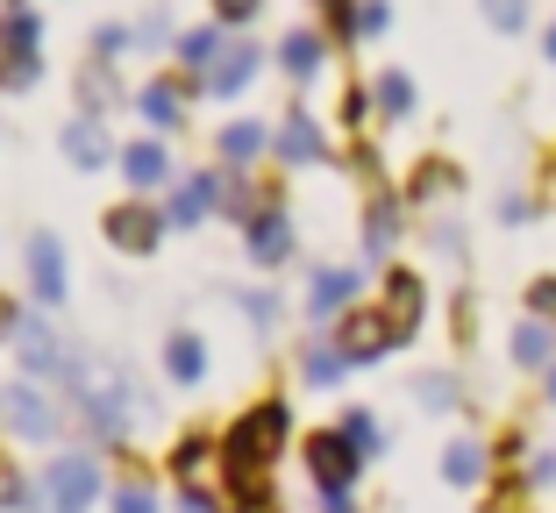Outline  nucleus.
Instances as JSON below:
<instances>
[{
	"instance_id": "obj_26",
	"label": "nucleus",
	"mask_w": 556,
	"mask_h": 513,
	"mask_svg": "<svg viewBox=\"0 0 556 513\" xmlns=\"http://www.w3.org/2000/svg\"><path fill=\"white\" fill-rule=\"evenodd\" d=\"M300 371H307V385H336V379L350 371V357H343V349H328V343H307Z\"/></svg>"
},
{
	"instance_id": "obj_34",
	"label": "nucleus",
	"mask_w": 556,
	"mask_h": 513,
	"mask_svg": "<svg viewBox=\"0 0 556 513\" xmlns=\"http://www.w3.org/2000/svg\"><path fill=\"white\" fill-rule=\"evenodd\" d=\"M421 407H457V379H421Z\"/></svg>"
},
{
	"instance_id": "obj_27",
	"label": "nucleus",
	"mask_w": 556,
	"mask_h": 513,
	"mask_svg": "<svg viewBox=\"0 0 556 513\" xmlns=\"http://www.w3.org/2000/svg\"><path fill=\"white\" fill-rule=\"evenodd\" d=\"M257 150H264V129H257V121H229V129H222V157H229V165H250Z\"/></svg>"
},
{
	"instance_id": "obj_8",
	"label": "nucleus",
	"mask_w": 556,
	"mask_h": 513,
	"mask_svg": "<svg viewBox=\"0 0 556 513\" xmlns=\"http://www.w3.org/2000/svg\"><path fill=\"white\" fill-rule=\"evenodd\" d=\"M29 285L43 307L65 299V249H58V235H29Z\"/></svg>"
},
{
	"instance_id": "obj_24",
	"label": "nucleus",
	"mask_w": 556,
	"mask_h": 513,
	"mask_svg": "<svg viewBox=\"0 0 556 513\" xmlns=\"http://www.w3.org/2000/svg\"><path fill=\"white\" fill-rule=\"evenodd\" d=\"M0 50H8V57H36V15L29 8H8V15H0Z\"/></svg>"
},
{
	"instance_id": "obj_42",
	"label": "nucleus",
	"mask_w": 556,
	"mask_h": 513,
	"mask_svg": "<svg viewBox=\"0 0 556 513\" xmlns=\"http://www.w3.org/2000/svg\"><path fill=\"white\" fill-rule=\"evenodd\" d=\"M321 513H350V485H321Z\"/></svg>"
},
{
	"instance_id": "obj_23",
	"label": "nucleus",
	"mask_w": 556,
	"mask_h": 513,
	"mask_svg": "<svg viewBox=\"0 0 556 513\" xmlns=\"http://www.w3.org/2000/svg\"><path fill=\"white\" fill-rule=\"evenodd\" d=\"M136 107H143V115L157 121V129H179V121H186V107H179V86H172V79L143 86V100H136Z\"/></svg>"
},
{
	"instance_id": "obj_11",
	"label": "nucleus",
	"mask_w": 556,
	"mask_h": 513,
	"mask_svg": "<svg viewBox=\"0 0 556 513\" xmlns=\"http://www.w3.org/2000/svg\"><path fill=\"white\" fill-rule=\"evenodd\" d=\"M286 249H293V221L278 215V207H264V215H250V257H257V265H278Z\"/></svg>"
},
{
	"instance_id": "obj_41",
	"label": "nucleus",
	"mask_w": 556,
	"mask_h": 513,
	"mask_svg": "<svg viewBox=\"0 0 556 513\" xmlns=\"http://www.w3.org/2000/svg\"><path fill=\"white\" fill-rule=\"evenodd\" d=\"M0 506L22 513V506H36V499H29V485H22V478H8V485H0Z\"/></svg>"
},
{
	"instance_id": "obj_21",
	"label": "nucleus",
	"mask_w": 556,
	"mask_h": 513,
	"mask_svg": "<svg viewBox=\"0 0 556 513\" xmlns=\"http://www.w3.org/2000/svg\"><path fill=\"white\" fill-rule=\"evenodd\" d=\"M442 478L450 485H478L485 478V443H450L442 449Z\"/></svg>"
},
{
	"instance_id": "obj_36",
	"label": "nucleus",
	"mask_w": 556,
	"mask_h": 513,
	"mask_svg": "<svg viewBox=\"0 0 556 513\" xmlns=\"http://www.w3.org/2000/svg\"><path fill=\"white\" fill-rule=\"evenodd\" d=\"M386 22H393V8H386V0H364V8H357V36H378Z\"/></svg>"
},
{
	"instance_id": "obj_37",
	"label": "nucleus",
	"mask_w": 556,
	"mask_h": 513,
	"mask_svg": "<svg viewBox=\"0 0 556 513\" xmlns=\"http://www.w3.org/2000/svg\"><path fill=\"white\" fill-rule=\"evenodd\" d=\"M371 107H378V100H371V93H364V86H350V93H343V121H350V129H357V121H364V115H371Z\"/></svg>"
},
{
	"instance_id": "obj_14",
	"label": "nucleus",
	"mask_w": 556,
	"mask_h": 513,
	"mask_svg": "<svg viewBox=\"0 0 556 513\" xmlns=\"http://www.w3.org/2000/svg\"><path fill=\"white\" fill-rule=\"evenodd\" d=\"M65 157H72V165H79V171L108 165V136H100V115H79V121H72V129H65Z\"/></svg>"
},
{
	"instance_id": "obj_16",
	"label": "nucleus",
	"mask_w": 556,
	"mask_h": 513,
	"mask_svg": "<svg viewBox=\"0 0 556 513\" xmlns=\"http://www.w3.org/2000/svg\"><path fill=\"white\" fill-rule=\"evenodd\" d=\"M250 79H257V50H250V43H236V50H222V65H214L207 72V86H214V93H243V86Z\"/></svg>"
},
{
	"instance_id": "obj_32",
	"label": "nucleus",
	"mask_w": 556,
	"mask_h": 513,
	"mask_svg": "<svg viewBox=\"0 0 556 513\" xmlns=\"http://www.w3.org/2000/svg\"><path fill=\"white\" fill-rule=\"evenodd\" d=\"M108 506H115V513H157V499H150V485H122Z\"/></svg>"
},
{
	"instance_id": "obj_4",
	"label": "nucleus",
	"mask_w": 556,
	"mask_h": 513,
	"mask_svg": "<svg viewBox=\"0 0 556 513\" xmlns=\"http://www.w3.org/2000/svg\"><path fill=\"white\" fill-rule=\"evenodd\" d=\"M336 349H343L350 364H378L386 349H400V335H393V321H386V307H378V315H350L343 329H336Z\"/></svg>"
},
{
	"instance_id": "obj_31",
	"label": "nucleus",
	"mask_w": 556,
	"mask_h": 513,
	"mask_svg": "<svg viewBox=\"0 0 556 513\" xmlns=\"http://www.w3.org/2000/svg\"><path fill=\"white\" fill-rule=\"evenodd\" d=\"M343 435L357 443V457H378V421L371 414H343Z\"/></svg>"
},
{
	"instance_id": "obj_20",
	"label": "nucleus",
	"mask_w": 556,
	"mask_h": 513,
	"mask_svg": "<svg viewBox=\"0 0 556 513\" xmlns=\"http://www.w3.org/2000/svg\"><path fill=\"white\" fill-rule=\"evenodd\" d=\"M164 371H172L179 385H193L200 371H207V349H200V335H172V343H164Z\"/></svg>"
},
{
	"instance_id": "obj_5",
	"label": "nucleus",
	"mask_w": 556,
	"mask_h": 513,
	"mask_svg": "<svg viewBox=\"0 0 556 513\" xmlns=\"http://www.w3.org/2000/svg\"><path fill=\"white\" fill-rule=\"evenodd\" d=\"M357 464H364V457H357V443H350V435L343 428H336V435H307V471H314V485H350V478H357Z\"/></svg>"
},
{
	"instance_id": "obj_19",
	"label": "nucleus",
	"mask_w": 556,
	"mask_h": 513,
	"mask_svg": "<svg viewBox=\"0 0 556 513\" xmlns=\"http://www.w3.org/2000/svg\"><path fill=\"white\" fill-rule=\"evenodd\" d=\"M393 235H400V200L378 193L371 200V221H364V249H371V257H386V249H393Z\"/></svg>"
},
{
	"instance_id": "obj_45",
	"label": "nucleus",
	"mask_w": 556,
	"mask_h": 513,
	"mask_svg": "<svg viewBox=\"0 0 556 513\" xmlns=\"http://www.w3.org/2000/svg\"><path fill=\"white\" fill-rule=\"evenodd\" d=\"M542 393H549V407H556V364H549V379H542Z\"/></svg>"
},
{
	"instance_id": "obj_2",
	"label": "nucleus",
	"mask_w": 556,
	"mask_h": 513,
	"mask_svg": "<svg viewBox=\"0 0 556 513\" xmlns=\"http://www.w3.org/2000/svg\"><path fill=\"white\" fill-rule=\"evenodd\" d=\"M65 385H72V399L86 407V421H93L100 435H122L129 428V379L122 371H108V364H93V357H65Z\"/></svg>"
},
{
	"instance_id": "obj_35",
	"label": "nucleus",
	"mask_w": 556,
	"mask_h": 513,
	"mask_svg": "<svg viewBox=\"0 0 556 513\" xmlns=\"http://www.w3.org/2000/svg\"><path fill=\"white\" fill-rule=\"evenodd\" d=\"M528 315L556 321V279H535V285H528Z\"/></svg>"
},
{
	"instance_id": "obj_18",
	"label": "nucleus",
	"mask_w": 556,
	"mask_h": 513,
	"mask_svg": "<svg viewBox=\"0 0 556 513\" xmlns=\"http://www.w3.org/2000/svg\"><path fill=\"white\" fill-rule=\"evenodd\" d=\"M214 193H222L214 179H186L179 193H172V207H164V221H172V229H193V221L207 215V200H214Z\"/></svg>"
},
{
	"instance_id": "obj_6",
	"label": "nucleus",
	"mask_w": 556,
	"mask_h": 513,
	"mask_svg": "<svg viewBox=\"0 0 556 513\" xmlns=\"http://www.w3.org/2000/svg\"><path fill=\"white\" fill-rule=\"evenodd\" d=\"M157 235H164V215H150V207H115V215H108V243L129 249V257H150Z\"/></svg>"
},
{
	"instance_id": "obj_40",
	"label": "nucleus",
	"mask_w": 556,
	"mask_h": 513,
	"mask_svg": "<svg viewBox=\"0 0 556 513\" xmlns=\"http://www.w3.org/2000/svg\"><path fill=\"white\" fill-rule=\"evenodd\" d=\"M321 8L336 15V29H343V36H357V8H350V0H321Z\"/></svg>"
},
{
	"instance_id": "obj_7",
	"label": "nucleus",
	"mask_w": 556,
	"mask_h": 513,
	"mask_svg": "<svg viewBox=\"0 0 556 513\" xmlns=\"http://www.w3.org/2000/svg\"><path fill=\"white\" fill-rule=\"evenodd\" d=\"M421 307H428L421 279H414V271H386V321H393L400 343H407V335L421 329Z\"/></svg>"
},
{
	"instance_id": "obj_44",
	"label": "nucleus",
	"mask_w": 556,
	"mask_h": 513,
	"mask_svg": "<svg viewBox=\"0 0 556 513\" xmlns=\"http://www.w3.org/2000/svg\"><path fill=\"white\" fill-rule=\"evenodd\" d=\"M15 321H22V315H15V299L0 293V335H15Z\"/></svg>"
},
{
	"instance_id": "obj_39",
	"label": "nucleus",
	"mask_w": 556,
	"mask_h": 513,
	"mask_svg": "<svg viewBox=\"0 0 556 513\" xmlns=\"http://www.w3.org/2000/svg\"><path fill=\"white\" fill-rule=\"evenodd\" d=\"M257 8H264V0H214V15H222V22H250Z\"/></svg>"
},
{
	"instance_id": "obj_15",
	"label": "nucleus",
	"mask_w": 556,
	"mask_h": 513,
	"mask_svg": "<svg viewBox=\"0 0 556 513\" xmlns=\"http://www.w3.org/2000/svg\"><path fill=\"white\" fill-rule=\"evenodd\" d=\"M321 57H328V43L314 29H293L286 43H278V65L293 72V79H314V72H321Z\"/></svg>"
},
{
	"instance_id": "obj_13",
	"label": "nucleus",
	"mask_w": 556,
	"mask_h": 513,
	"mask_svg": "<svg viewBox=\"0 0 556 513\" xmlns=\"http://www.w3.org/2000/svg\"><path fill=\"white\" fill-rule=\"evenodd\" d=\"M514 364H528V371H549V364H556V329H549L542 315L514 329Z\"/></svg>"
},
{
	"instance_id": "obj_29",
	"label": "nucleus",
	"mask_w": 556,
	"mask_h": 513,
	"mask_svg": "<svg viewBox=\"0 0 556 513\" xmlns=\"http://www.w3.org/2000/svg\"><path fill=\"white\" fill-rule=\"evenodd\" d=\"M485 22H492V29H528V0H485Z\"/></svg>"
},
{
	"instance_id": "obj_9",
	"label": "nucleus",
	"mask_w": 556,
	"mask_h": 513,
	"mask_svg": "<svg viewBox=\"0 0 556 513\" xmlns=\"http://www.w3.org/2000/svg\"><path fill=\"white\" fill-rule=\"evenodd\" d=\"M15 349H22V364H29V371H65V349H58L50 321H36V315L15 321Z\"/></svg>"
},
{
	"instance_id": "obj_17",
	"label": "nucleus",
	"mask_w": 556,
	"mask_h": 513,
	"mask_svg": "<svg viewBox=\"0 0 556 513\" xmlns=\"http://www.w3.org/2000/svg\"><path fill=\"white\" fill-rule=\"evenodd\" d=\"M350 299H357V271H321V279H314V293H307V307L328 321V315H343Z\"/></svg>"
},
{
	"instance_id": "obj_22",
	"label": "nucleus",
	"mask_w": 556,
	"mask_h": 513,
	"mask_svg": "<svg viewBox=\"0 0 556 513\" xmlns=\"http://www.w3.org/2000/svg\"><path fill=\"white\" fill-rule=\"evenodd\" d=\"M122 171H129V185H164V143H129L122 150Z\"/></svg>"
},
{
	"instance_id": "obj_38",
	"label": "nucleus",
	"mask_w": 556,
	"mask_h": 513,
	"mask_svg": "<svg viewBox=\"0 0 556 513\" xmlns=\"http://www.w3.org/2000/svg\"><path fill=\"white\" fill-rule=\"evenodd\" d=\"M179 513H222V506H214L207 485H186V492H179Z\"/></svg>"
},
{
	"instance_id": "obj_30",
	"label": "nucleus",
	"mask_w": 556,
	"mask_h": 513,
	"mask_svg": "<svg viewBox=\"0 0 556 513\" xmlns=\"http://www.w3.org/2000/svg\"><path fill=\"white\" fill-rule=\"evenodd\" d=\"M200 464H207V435H186V443L172 449V471H179V478H193Z\"/></svg>"
},
{
	"instance_id": "obj_46",
	"label": "nucleus",
	"mask_w": 556,
	"mask_h": 513,
	"mask_svg": "<svg viewBox=\"0 0 556 513\" xmlns=\"http://www.w3.org/2000/svg\"><path fill=\"white\" fill-rule=\"evenodd\" d=\"M542 50H549V65H556V29H549V43H542Z\"/></svg>"
},
{
	"instance_id": "obj_25",
	"label": "nucleus",
	"mask_w": 556,
	"mask_h": 513,
	"mask_svg": "<svg viewBox=\"0 0 556 513\" xmlns=\"http://www.w3.org/2000/svg\"><path fill=\"white\" fill-rule=\"evenodd\" d=\"M371 100H378V107H386V115H414V79H407V72H378V86H371Z\"/></svg>"
},
{
	"instance_id": "obj_28",
	"label": "nucleus",
	"mask_w": 556,
	"mask_h": 513,
	"mask_svg": "<svg viewBox=\"0 0 556 513\" xmlns=\"http://www.w3.org/2000/svg\"><path fill=\"white\" fill-rule=\"evenodd\" d=\"M222 57V29H193V36H179V65H214Z\"/></svg>"
},
{
	"instance_id": "obj_1",
	"label": "nucleus",
	"mask_w": 556,
	"mask_h": 513,
	"mask_svg": "<svg viewBox=\"0 0 556 513\" xmlns=\"http://www.w3.org/2000/svg\"><path fill=\"white\" fill-rule=\"evenodd\" d=\"M286 435H293L286 399H264V407H250V414L229 428L222 457H229V499H236V513H264V499H271V478H264V471L278 464Z\"/></svg>"
},
{
	"instance_id": "obj_43",
	"label": "nucleus",
	"mask_w": 556,
	"mask_h": 513,
	"mask_svg": "<svg viewBox=\"0 0 556 513\" xmlns=\"http://www.w3.org/2000/svg\"><path fill=\"white\" fill-rule=\"evenodd\" d=\"M528 485H556V457H535V464H528Z\"/></svg>"
},
{
	"instance_id": "obj_3",
	"label": "nucleus",
	"mask_w": 556,
	"mask_h": 513,
	"mask_svg": "<svg viewBox=\"0 0 556 513\" xmlns=\"http://www.w3.org/2000/svg\"><path fill=\"white\" fill-rule=\"evenodd\" d=\"M100 492V464L93 457H58V464L43 471V506L50 513H86Z\"/></svg>"
},
{
	"instance_id": "obj_12",
	"label": "nucleus",
	"mask_w": 556,
	"mask_h": 513,
	"mask_svg": "<svg viewBox=\"0 0 556 513\" xmlns=\"http://www.w3.org/2000/svg\"><path fill=\"white\" fill-rule=\"evenodd\" d=\"M278 157H286V165H321L328 143H321V129H314L307 115H286V129H278Z\"/></svg>"
},
{
	"instance_id": "obj_33",
	"label": "nucleus",
	"mask_w": 556,
	"mask_h": 513,
	"mask_svg": "<svg viewBox=\"0 0 556 513\" xmlns=\"http://www.w3.org/2000/svg\"><path fill=\"white\" fill-rule=\"evenodd\" d=\"M450 165H421V179H414V200H435V193H450Z\"/></svg>"
},
{
	"instance_id": "obj_10",
	"label": "nucleus",
	"mask_w": 556,
	"mask_h": 513,
	"mask_svg": "<svg viewBox=\"0 0 556 513\" xmlns=\"http://www.w3.org/2000/svg\"><path fill=\"white\" fill-rule=\"evenodd\" d=\"M8 421H15L29 443H50V428H58V414L43 407V393H36V385H8Z\"/></svg>"
}]
</instances>
